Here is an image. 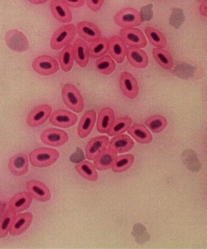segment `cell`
<instances>
[{
  "mask_svg": "<svg viewBox=\"0 0 207 249\" xmlns=\"http://www.w3.org/2000/svg\"><path fill=\"white\" fill-rule=\"evenodd\" d=\"M96 121V114L94 111L90 110L85 113L81 118L78 126V134L80 138L84 139L90 134L94 128Z\"/></svg>",
  "mask_w": 207,
  "mask_h": 249,
  "instance_id": "603a6c76",
  "label": "cell"
},
{
  "mask_svg": "<svg viewBox=\"0 0 207 249\" xmlns=\"http://www.w3.org/2000/svg\"><path fill=\"white\" fill-rule=\"evenodd\" d=\"M27 188L31 196L37 201L46 202L49 201L51 197L48 187L40 181L35 180L29 181L27 184Z\"/></svg>",
  "mask_w": 207,
  "mask_h": 249,
  "instance_id": "9a60e30c",
  "label": "cell"
},
{
  "mask_svg": "<svg viewBox=\"0 0 207 249\" xmlns=\"http://www.w3.org/2000/svg\"><path fill=\"white\" fill-rule=\"evenodd\" d=\"M200 12L202 16L207 17V1L204 2L200 6Z\"/></svg>",
  "mask_w": 207,
  "mask_h": 249,
  "instance_id": "ab89813d",
  "label": "cell"
},
{
  "mask_svg": "<svg viewBox=\"0 0 207 249\" xmlns=\"http://www.w3.org/2000/svg\"><path fill=\"white\" fill-rule=\"evenodd\" d=\"M134 146V142L128 136L120 134L115 137L110 142V147L116 153L130 151Z\"/></svg>",
  "mask_w": 207,
  "mask_h": 249,
  "instance_id": "cb8c5ba5",
  "label": "cell"
},
{
  "mask_svg": "<svg viewBox=\"0 0 207 249\" xmlns=\"http://www.w3.org/2000/svg\"><path fill=\"white\" fill-rule=\"evenodd\" d=\"M109 51L111 56L115 61L118 63H122L126 56V44L119 36H113L109 40Z\"/></svg>",
  "mask_w": 207,
  "mask_h": 249,
  "instance_id": "7c38bea8",
  "label": "cell"
},
{
  "mask_svg": "<svg viewBox=\"0 0 207 249\" xmlns=\"http://www.w3.org/2000/svg\"><path fill=\"white\" fill-rule=\"evenodd\" d=\"M28 1L34 4H42L47 2V0H28Z\"/></svg>",
  "mask_w": 207,
  "mask_h": 249,
  "instance_id": "60d3db41",
  "label": "cell"
},
{
  "mask_svg": "<svg viewBox=\"0 0 207 249\" xmlns=\"http://www.w3.org/2000/svg\"><path fill=\"white\" fill-rule=\"evenodd\" d=\"M117 159V153L110 147H107L95 160L94 165L98 170H107L113 167L115 160Z\"/></svg>",
  "mask_w": 207,
  "mask_h": 249,
  "instance_id": "ffe728a7",
  "label": "cell"
},
{
  "mask_svg": "<svg viewBox=\"0 0 207 249\" xmlns=\"http://www.w3.org/2000/svg\"><path fill=\"white\" fill-rule=\"evenodd\" d=\"M109 139L106 136H99L91 139L86 147V157L89 160H95L109 145Z\"/></svg>",
  "mask_w": 207,
  "mask_h": 249,
  "instance_id": "ba28073f",
  "label": "cell"
},
{
  "mask_svg": "<svg viewBox=\"0 0 207 249\" xmlns=\"http://www.w3.org/2000/svg\"><path fill=\"white\" fill-rule=\"evenodd\" d=\"M32 68L42 76H50L58 71L59 64L55 58L48 55H42L33 60Z\"/></svg>",
  "mask_w": 207,
  "mask_h": 249,
  "instance_id": "5b68a950",
  "label": "cell"
},
{
  "mask_svg": "<svg viewBox=\"0 0 207 249\" xmlns=\"http://www.w3.org/2000/svg\"><path fill=\"white\" fill-rule=\"evenodd\" d=\"M58 152L54 149L41 147L29 155L31 163L35 167L43 168L53 164L59 158Z\"/></svg>",
  "mask_w": 207,
  "mask_h": 249,
  "instance_id": "6da1fadb",
  "label": "cell"
},
{
  "mask_svg": "<svg viewBox=\"0 0 207 249\" xmlns=\"http://www.w3.org/2000/svg\"><path fill=\"white\" fill-rule=\"evenodd\" d=\"M76 168L78 173L88 181H96L98 179V175L96 171V167L90 162L84 160L76 165Z\"/></svg>",
  "mask_w": 207,
  "mask_h": 249,
  "instance_id": "f1b7e54d",
  "label": "cell"
},
{
  "mask_svg": "<svg viewBox=\"0 0 207 249\" xmlns=\"http://www.w3.org/2000/svg\"><path fill=\"white\" fill-rule=\"evenodd\" d=\"M109 50V39H99L96 42H92L89 47V56L92 58H98L107 53Z\"/></svg>",
  "mask_w": 207,
  "mask_h": 249,
  "instance_id": "4dcf8cb0",
  "label": "cell"
},
{
  "mask_svg": "<svg viewBox=\"0 0 207 249\" xmlns=\"http://www.w3.org/2000/svg\"><path fill=\"white\" fill-rule=\"evenodd\" d=\"M61 1L66 6H69L72 8L81 7L84 4V0H61Z\"/></svg>",
  "mask_w": 207,
  "mask_h": 249,
  "instance_id": "74e56055",
  "label": "cell"
},
{
  "mask_svg": "<svg viewBox=\"0 0 207 249\" xmlns=\"http://www.w3.org/2000/svg\"><path fill=\"white\" fill-rule=\"evenodd\" d=\"M68 139V134L59 129H47L41 135V140L44 143L53 147L61 146Z\"/></svg>",
  "mask_w": 207,
  "mask_h": 249,
  "instance_id": "9c48e42d",
  "label": "cell"
},
{
  "mask_svg": "<svg viewBox=\"0 0 207 249\" xmlns=\"http://www.w3.org/2000/svg\"><path fill=\"white\" fill-rule=\"evenodd\" d=\"M96 67L102 74L109 75L115 70V63L110 56L104 55L96 60Z\"/></svg>",
  "mask_w": 207,
  "mask_h": 249,
  "instance_id": "836d02e7",
  "label": "cell"
},
{
  "mask_svg": "<svg viewBox=\"0 0 207 249\" xmlns=\"http://www.w3.org/2000/svg\"><path fill=\"white\" fill-rule=\"evenodd\" d=\"M52 14L61 22H70L72 20V14L66 4L59 0H53L50 4Z\"/></svg>",
  "mask_w": 207,
  "mask_h": 249,
  "instance_id": "7402d4cb",
  "label": "cell"
},
{
  "mask_svg": "<svg viewBox=\"0 0 207 249\" xmlns=\"http://www.w3.org/2000/svg\"><path fill=\"white\" fill-rule=\"evenodd\" d=\"M6 45L15 52H24L29 49V42L27 37L18 30H11L5 36Z\"/></svg>",
  "mask_w": 207,
  "mask_h": 249,
  "instance_id": "52a82bcc",
  "label": "cell"
},
{
  "mask_svg": "<svg viewBox=\"0 0 207 249\" xmlns=\"http://www.w3.org/2000/svg\"><path fill=\"white\" fill-rule=\"evenodd\" d=\"M153 55L158 65L164 70H170L174 66L172 56L168 51L163 48L153 49Z\"/></svg>",
  "mask_w": 207,
  "mask_h": 249,
  "instance_id": "4316f807",
  "label": "cell"
},
{
  "mask_svg": "<svg viewBox=\"0 0 207 249\" xmlns=\"http://www.w3.org/2000/svg\"><path fill=\"white\" fill-rule=\"evenodd\" d=\"M78 34L89 42H94L101 38L102 34L97 26L90 22H79L77 26Z\"/></svg>",
  "mask_w": 207,
  "mask_h": 249,
  "instance_id": "5bb4252c",
  "label": "cell"
},
{
  "mask_svg": "<svg viewBox=\"0 0 207 249\" xmlns=\"http://www.w3.org/2000/svg\"><path fill=\"white\" fill-rule=\"evenodd\" d=\"M132 120L131 118L128 116L120 117L114 120L113 124L109 128L107 134L110 137L120 135L125 133V132L131 127Z\"/></svg>",
  "mask_w": 207,
  "mask_h": 249,
  "instance_id": "83f0119b",
  "label": "cell"
},
{
  "mask_svg": "<svg viewBox=\"0 0 207 249\" xmlns=\"http://www.w3.org/2000/svg\"><path fill=\"white\" fill-rule=\"evenodd\" d=\"M134 163V157L132 155H127L117 157L115 163L112 167L115 173H122L126 171Z\"/></svg>",
  "mask_w": 207,
  "mask_h": 249,
  "instance_id": "e575fe53",
  "label": "cell"
},
{
  "mask_svg": "<svg viewBox=\"0 0 207 249\" xmlns=\"http://www.w3.org/2000/svg\"><path fill=\"white\" fill-rule=\"evenodd\" d=\"M104 0H86L88 6L91 11H98L102 8Z\"/></svg>",
  "mask_w": 207,
  "mask_h": 249,
  "instance_id": "8d00e7d4",
  "label": "cell"
},
{
  "mask_svg": "<svg viewBox=\"0 0 207 249\" xmlns=\"http://www.w3.org/2000/svg\"><path fill=\"white\" fill-rule=\"evenodd\" d=\"M51 111V107L48 105H42L34 108L28 116V124L31 127L41 125L48 119Z\"/></svg>",
  "mask_w": 207,
  "mask_h": 249,
  "instance_id": "8fae6325",
  "label": "cell"
},
{
  "mask_svg": "<svg viewBox=\"0 0 207 249\" xmlns=\"http://www.w3.org/2000/svg\"><path fill=\"white\" fill-rule=\"evenodd\" d=\"M32 221V214L30 213L19 214L14 217L10 228V234L17 236L24 233L29 229Z\"/></svg>",
  "mask_w": 207,
  "mask_h": 249,
  "instance_id": "2e32d148",
  "label": "cell"
},
{
  "mask_svg": "<svg viewBox=\"0 0 207 249\" xmlns=\"http://www.w3.org/2000/svg\"><path fill=\"white\" fill-rule=\"evenodd\" d=\"M128 134L142 144L149 143L152 142L153 136L149 129L141 124H134L128 128Z\"/></svg>",
  "mask_w": 207,
  "mask_h": 249,
  "instance_id": "d4e9b609",
  "label": "cell"
},
{
  "mask_svg": "<svg viewBox=\"0 0 207 249\" xmlns=\"http://www.w3.org/2000/svg\"><path fill=\"white\" fill-rule=\"evenodd\" d=\"M10 171L16 176H22L27 173L29 160L25 154L19 153L14 156L9 160Z\"/></svg>",
  "mask_w": 207,
  "mask_h": 249,
  "instance_id": "d6986e66",
  "label": "cell"
},
{
  "mask_svg": "<svg viewBox=\"0 0 207 249\" xmlns=\"http://www.w3.org/2000/svg\"><path fill=\"white\" fill-rule=\"evenodd\" d=\"M120 85L122 92L131 99H134L138 95V85L137 80L131 73L123 72L120 78Z\"/></svg>",
  "mask_w": 207,
  "mask_h": 249,
  "instance_id": "4fadbf2b",
  "label": "cell"
},
{
  "mask_svg": "<svg viewBox=\"0 0 207 249\" xmlns=\"http://www.w3.org/2000/svg\"><path fill=\"white\" fill-rule=\"evenodd\" d=\"M127 57L130 65L135 68H145L149 64L147 54L144 51L137 47H129L127 49Z\"/></svg>",
  "mask_w": 207,
  "mask_h": 249,
  "instance_id": "e0dca14e",
  "label": "cell"
},
{
  "mask_svg": "<svg viewBox=\"0 0 207 249\" xmlns=\"http://www.w3.org/2000/svg\"><path fill=\"white\" fill-rule=\"evenodd\" d=\"M122 40L129 47L144 48L147 45V41L141 31L133 28H125L120 31Z\"/></svg>",
  "mask_w": 207,
  "mask_h": 249,
  "instance_id": "8992f818",
  "label": "cell"
},
{
  "mask_svg": "<svg viewBox=\"0 0 207 249\" xmlns=\"http://www.w3.org/2000/svg\"><path fill=\"white\" fill-rule=\"evenodd\" d=\"M115 22L119 27L133 28L139 26L143 19L140 13L133 8H127L115 15Z\"/></svg>",
  "mask_w": 207,
  "mask_h": 249,
  "instance_id": "277c9868",
  "label": "cell"
},
{
  "mask_svg": "<svg viewBox=\"0 0 207 249\" xmlns=\"http://www.w3.org/2000/svg\"><path fill=\"white\" fill-rule=\"evenodd\" d=\"M59 61L64 71L68 72L72 70L73 61H74L72 46L68 45L62 51L59 56Z\"/></svg>",
  "mask_w": 207,
  "mask_h": 249,
  "instance_id": "f546056e",
  "label": "cell"
},
{
  "mask_svg": "<svg viewBox=\"0 0 207 249\" xmlns=\"http://www.w3.org/2000/svg\"><path fill=\"white\" fill-rule=\"evenodd\" d=\"M73 55L76 63L81 67H85L89 62V52L84 41L77 40L73 47Z\"/></svg>",
  "mask_w": 207,
  "mask_h": 249,
  "instance_id": "44dd1931",
  "label": "cell"
},
{
  "mask_svg": "<svg viewBox=\"0 0 207 249\" xmlns=\"http://www.w3.org/2000/svg\"><path fill=\"white\" fill-rule=\"evenodd\" d=\"M152 5H149L146 7L142 9V17L145 18L146 19H151L152 16ZM141 17V18H142Z\"/></svg>",
  "mask_w": 207,
  "mask_h": 249,
  "instance_id": "f35d334b",
  "label": "cell"
},
{
  "mask_svg": "<svg viewBox=\"0 0 207 249\" xmlns=\"http://www.w3.org/2000/svg\"><path fill=\"white\" fill-rule=\"evenodd\" d=\"M145 34L151 44L158 48H163L165 47L167 41L165 37L160 31L155 28L148 27L145 29Z\"/></svg>",
  "mask_w": 207,
  "mask_h": 249,
  "instance_id": "1f68e13d",
  "label": "cell"
},
{
  "mask_svg": "<svg viewBox=\"0 0 207 249\" xmlns=\"http://www.w3.org/2000/svg\"><path fill=\"white\" fill-rule=\"evenodd\" d=\"M145 124L153 133H159L167 127V121L164 116L157 114L149 118L145 121Z\"/></svg>",
  "mask_w": 207,
  "mask_h": 249,
  "instance_id": "d6a6232c",
  "label": "cell"
},
{
  "mask_svg": "<svg viewBox=\"0 0 207 249\" xmlns=\"http://www.w3.org/2000/svg\"><path fill=\"white\" fill-rule=\"evenodd\" d=\"M50 124L57 127L68 128L74 125L78 121L76 114L66 110L55 111L50 116Z\"/></svg>",
  "mask_w": 207,
  "mask_h": 249,
  "instance_id": "30bf717a",
  "label": "cell"
},
{
  "mask_svg": "<svg viewBox=\"0 0 207 249\" xmlns=\"http://www.w3.org/2000/svg\"><path fill=\"white\" fill-rule=\"evenodd\" d=\"M32 197L30 193L25 192L16 195L10 201V211L16 214L29 209L32 203Z\"/></svg>",
  "mask_w": 207,
  "mask_h": 249,
  "instance_id": "ac0fdd59",
  "label": "cell"
},
{
  "mask_svg": "<svg viewBox=\"0 0 207 249\" xmlns=\"http://www.w3.org/2000/svg\"><path fill=\"white\" fill-rule=\"evenodd\" d=\"M76 34V28L73 24H67L55 31L50 40L52 49L58 50L69 44Z\"/></svg>",
  "mask_w": 207,
  "mask_h": 249,
  "instance_id": "7a4b0ae2",
  "label": "cell"
},
{
  "mask_svg": "<svg viewBox=\"0 0 207 249\" xmlns=\"http://www.w3.org/2000/svg\"><path fill=\"white\" fill-rule=\"evenodd\" d=\"M64 102L71 110L80 113L84 109V101L78 89L73 85L66 84L63 87Z\"/></svg>",
  "mask_w": 207,
  "mask_h": 249,
  "instance_id": "3957f363",
  "label": "cell"
},
{
  "mask_svg": "<svg viewBox=\"0 0 207 249\" xmlns=\"http://www.w3.org/2000/svg\"><path fill=\"white\" fill-rule=\"evenodd\" d=\"M14 214L15 213L9 210L0 219V238L6 237L9 233L10 228L15 217Z\"/></svg>",
  "mask_w": 207,
  "mask_h": 249,
  "instance_id": "d590c367",
  "label": "cell"
},
{
  "mask_svg": "<svg viewBox=\"0 0 207 249\" xmlns=\"http://www.w3.org/2000/svg\"><path fill=\"white\" fill-rule=\"evenodd\" d=\"M115 120V114L111 108H104L99 113L97 122V129L100 133H107Z\"/></svg>",
  "mask_w": 207,
  "mask_h": 249,
  "instance_id": "484cf974",
  "label": "cell"
}]
</instances>
